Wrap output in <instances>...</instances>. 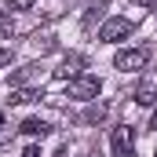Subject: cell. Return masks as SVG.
<instances>
[{
    "instance_id": "cell-1",
    "label": "cell",
    "mask_w": 157,
    "mask_h": 157,
    "mask_svg": "<svg viewBox=\"0 0 157 157\" xmlns=\"http://www.w3.org/2000/svg\"><path fill=\"white\" fill-rule=\"evenodd\" d=\"M99 91H102V80L88 77V73H80V77H73L66 84V99H77V102H91Z\"/></svg>"
},
{
    "instance_id": "cell-2",
    "label": "cell",
    "mask_w": 157,
    "mask_h": 157,
    "mask_svg": "<svg viewBox=\"0 0 157 157\" xmlns=\"http://www.w3.org/2000/svg\"><path fill=\"white\" fill-rule=\"evenodd\" d=\"M132 33H135V22L124 18V15H117V18H110V22L99 29V40H102V44H117V40L132 37Z\"/></svg>"
},
{
    "instance_id": "cell-3",
    "label": "cell",
    "mask_w": 157,
    "mask_h": 157,
    "mask_svg": "<svg viewBox=\"0 0 157 157\" xmlns=\"http://www.w3.org/2000/svg\"><path fill=\"white\" fill-rule=\"evenodd\" d=\"M146 59H150V51L146 48H124L113 55V66H117L121 73H135V70H143L146 66Z\"/></svg>"
},
{
    "instance_id": "cell-4",
    "label": "cell",
    "mask_w": 157,
    "mask_h": 157,
    "mask_svg": "<svg viewBox=\"0 0 157 157\" xmlns=\"http://www.w3.org/2000/svg\"><path fill=\"white\" fill-rule=\"evenodd\" d=\"M110 157H135V146H132V128H128V124L113 128V135H110Z\"/></svg>"
},
{
    "instance_id": "cell-5",
    "label": "cell",
    "mask_w": 157,
    "mask_h": 157,
    "mask_svg": "<svg viewBox=\"0 0 157 157\" xmlns=\"http://www.w3.org/2000/svg\"><path fill=\"white\" fill-rule=\"evenodd\" d=\"M55 77H59V80H73V77H80V55H66V59L59 62Z\"/></svg>"
},
{
    "instance_id": "cell-6",
    "label": "cell",
    "mask_w": 157,
    "mask_h": 157,
    "mask_svg": "<svg viewBox=\"0 0 157 157\" xmlns=\"http://www.w3.org/2000/svg\"><path fill=\"white\" fill-rule=\"evenodd\" d=\"M37 99H44L37 88H18V91H11L7 102H11V106H22V102H37Z\"/></svg>"
},
{
    "instance_id": "cell-7",
    "label": "cell",
    "mask_w": 157,
    "mask_h": 157,
    "mask_svg": "<svg viewBox=\"0 0 157 157\" xmlns=\"http://www.w3.org/2000/svg\"><path fill=\"white\" fill-rule=\"evenodd\" d=\"M22 132H26V135H40V139H44V135H48L51 128H48V121H40V117H29V121H22Z\"/></svg>"
},
{
    "instance_id": "cell-8",
    "label": "cell",
    "mask_w": 157,
    "mask_h": 157,
    "mask_svg": "<svg viewBox=\"0 0 157 157\" xmlns=\"http://www.w3.org/2000/svg\"><path fill=\"white\" fill-rule=\"evenodd\" d=\"M135 102H139V106H154V102H157V88H154V84H139Z\"/></svg>"
},
{
    "instance_id": "cell-9",
    "label": "cell",
    "mask_w": 157,
    "mask_h": 157,
    "mask_svg": "<svg viewBox=\"0 0 157 157\" xmlns=\"http://www.w3.org/2000/svg\"><path fill=\"white\" fill-rule=\"evenodd\" d=\"M37 77V66H26V70H18V73H11L7 77V84H26V80Z\"/></svg>"
},
{
    "instance_id": "cell-10",
    "label": "cell",
    "mask_w": 157,
    "mask_h": 157,
    "mask_svg": "<svg viewBox=\"0 0 157 157\" xmlns=\"http://www.w3.org/2000/svg\"><path fill=\"white\" fill-rule=\"evenodd\" d=\"M33 44H37V51H51V48H55V37H48V33H44V37H33Z\"/></svg>"
},
{
    "instance_id": "cell-11",
    "label": "cell",
    "mask_w": 157,
    "mask_h": 157,
    "mask_svg": "<svg viewBox=\"0 0 157 157\" xmlns=\"http://www.w3.org/2000/svg\"><path fill=\"white\" fill-rule=\"evenodd\" d=\"M15 33V22H11V15H4L0 18V37H11Z\"/></svg>"
},
{
    "instance_id": "cell-12",
    "label": "cell",
    "mask_w": 157,
    "mask_h": 157,
    "mask_svg": "<svg viewBox=\"0 0 157 157\" xmlns=\"http://www.w3.org/2000/svg\"><path fill=\"white\" fill-rule=\"evenodd\" d=\"M33 4H37V0H7V7H11V11H29Z\"/></svg>"
},
{
    "instance_id": "cell-13",
    "label": "cell",
    "mask_w": 157,
    "mask_h": 157,
    "mask_svg": "<svg viewBox=\"0 0 157 157\" xmlns=\"http://www.w3.org/2000/svg\"><path fill=\"white\" fill-rule=\"evenodd\" d=\"M102 117H106V110H102V106H91V110L84 113V121H91V124H95V121H102Z\"/></svg>"
},
{
    "instance_id": "cell-14",
    "label": "cell",
    "mask_w": 157,
    "mask_h": 157,
    "mask_svg": "<svg viewBox=\"0 0 157 157\" xmlns=\"http://www.w3.org/2000/svg\"><path fill=\"white\" fill-rule=\"evenodd\" d=\"M11 62V48H0V66H7Z\"/></svg>"
},
{
    "instance_id": "cell-15",
    "label": "cell",
    "mask_w": 157,
    "mask_h": 157,
    "mask_svg": "<svg viewBox=\"0 0 157 157\" xmlns=\"http://www.w3.org/2000/svg\"><path fill=\"white\" fill-rule=\"evenodd\" d=\"M22 157H44V154H40V146H26V154H22Z\"/></svg>"
},
{
    "instance_id": "cell-16",
    "label": "cell",
    "mask_w": 157,
    "mask_h": 157,
    "mask_svg": "<svg viewBox=\"0 0 157 157\" xmlns=\"http://www.w3.org/2000/svg\"><path fill=\"white\" fill-rule=\"evenodd\" d=\"M132 4H139V7H157V0H132Z\"/></svg>"
},
{
    "instance_id": "cell-17",
    "label": "cell",
    "mask_w": 157,
    "mask_h": 157,
    "mask_svg": "<svg viewBox=\"0 0 157 157\" xmlns=\"http://www.w3.org/2000/svg\"><path fill=\"white\" fill-rule=\"evenodd\" d=\"M150 128H154V132H157V113H154V117H150Z\"/></svg>"
},
{
    "instance_id": "cell-18",
    "label": "cell",
    "mask_w": 157,
    "mask_h": 157,
    "mask_svg": "<svg viewBox=\"0 0 157 157\" xmlns=\"http://www.w3.org/2000/svg\"><path fill=\"white\" fill-rule=\"evenodd\" d=\"M0 124H4V117H0Z\"/></svg>"
}]
</instances>
